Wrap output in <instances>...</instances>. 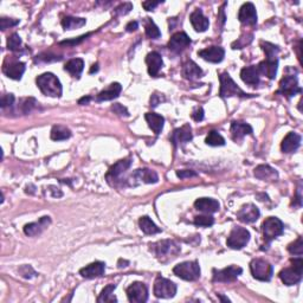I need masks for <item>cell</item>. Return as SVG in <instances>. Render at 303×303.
<instances>
[{
  "instance_id": "6da1fadb",
  "label": "cell",
  "mask_w": 303,
  "mask_h": 303,
  "mask_svg": "<svg viewBox=\"0 0 303 303\" xmlns=\"http://www.w3.org/2000/svg\"><path fill=\"white\" fill-rule=\"evenodd\" d=\"M37 87L44 95L50 97H61L62 96V84L58 78L51 72H45L38 76L36 80Z\"/></svg>"
},
{
  "instance_id": "7a4b0ae2",
  "label": "cell",
  "mask_w": 303,
  "mask_h": 303,
  "mask_svg": "<svg viewBox=\"0 0 303 303\" xmlns=\"http://www.w3.org/2000/svg\"><path fill=\"white\" fill-rule=\"evenodd\" d=\"M151 250H153L154 255L161 262H167L175 258L180 252V246L175 242L170 239H163L151 245Z\"/></svg>"
},
{
  "instance_id": "3957f363",
  "label": "cell",
  "mask_w": 303,
  "mask_h": 303,
  "mask_svg": "<svg viewBox=\"0 0 303 303\" xmlns=\"http://www.w3.org/2000/svg\"><path fill=\"white\" fill-rule=\"evenodd\" d=\"M219 81H220L219 95L220 97H223V99L231 96H239L243 97V99L255 97V95L246 94L245 91H243L241 88L235 83V81L232 80L231 76L227 74V72H222V74L219 75Z\"/></svg>"
},
{
  "instance_id": "277c9868",
  "label": "cell",
  "mask_w": 303,
  "mask_h": 303,
  "mask_svg": "<svg viewBox=\"0 0 303 303\" xmlns=\"http://www.w3.org/2000/svg\"><path fill=\"white\" fill-rule=\"evenodd\" d=\"M303 274V260L300 256L299 258L292 260V267L286 268L280 273V279L286 286H295L301 282Z\"/></svg>"
},
{
  "instance_id": "5b68a950",
  "label": "cell",
  "mask_w": 303,
  "mask_h": 303,
  "mask_svg": "<svg viewBox=\"0 0 303 303\" xmlns=\"http://www.w3.org/2000/svg\"><path fill=\"white\" fill-rule=\"evenodd\" d=\"M173 273L175 276L184 281H197L200 277V267H199L198 262H182L173 268Z\"/></svg>"
},
{
  "instance_id": "8992f818",
  "label": "cell",
  "mask_w": 303,
  "mask_h": 303,
  "mask_svg": "<svg viewBox=\"0 0 303 303\" xmlns=\"http://www.w3.org/2000/svg\"><path fill=\"white\" fill-rule=\"evenodd\" d=\"M250 270L254 279L262 281V282H269L274 274L273 265L261 258H255L251 261Z\"/></svg>"
},
{
  "instance_id": "52a82bcc",
  "label": "cell",
  "mask_w": 303,
  "mask_h": 303,
  "mask_svg": "<svg viewBox=\"0 0 303 303\" xmlns=\"http://www.w3.org/2000/svg\"><path fill=\"white\" fill-rule=\"evenodd\" d=\"M284 225L279 218L269 217L264 220L262 224V232H263L264 239L268 243H270L273 239L277 238L281 235H283Z\"/></svg>"
},
{
  "instance_id": "ba28073f",
  "label": "cell",
  "mask_w": 303,
  "mask_h": 303,
  "mask_svg": "<svg viewBox=\"0 0 303 303\" xmlns=\"http://www.w3.org/2000/svg\"><path fill=\"white\" fill-rule=\"evenodd\" d=\"M250 241V232L244 227L235 226L227 237L226 244L233 250H241Z\"/></svg>"
},
{
  "instance_id": "9c48e42d",
  "label": "cell",
  "mask_w": 303,
  "mask_h": 303,
  "mask_svg": "<svg viewBox=\"0 0 303 303\" xmlns=\"http://www.w3.org/2000/svg\"><path fill=\"white\" fill-rule=\"evenodd\" d=\"M153 292L157 299H172L176 294V286L172 281L163 279V277H157L154 283Z\"/></svg>"
},
{
  "instance_id": "30bf717a",
  "label": "cell",
  "mask_w": 303,
  "mask_h": 303,
  "mask_svg": "<svg viewBox=\"0 0 303 303\" xmlns=\"http://www.w3.org/2000/svg\"><path fill=\"white\" fill-rule=\"evenodd\" d=\"M302 91L301 88H300L299 85V81L298 77L296 76L293 75H288V76H284V77L281 80L280 82V89L277 93L284 95L286 97H290L295 96L296 94H300Z\"/></svg>"
},
{
  "instance_id": "8fae6325",
  "label": "cell",
  "mask_w": 303,
  "mask_h": 303,
  "mask_svg": "<svg viewBox=\"0 0 303 303\" xmlns=\"http://www.w3.org/2000/svg\"><path fill=\"white\" fill-rule=\"evenodd\" d=\"M242 273L243 269L241 267H237V265H231V267H227L222 270L213 269V282H233V281L238 279V276Z\"/></svg>"
},
{
  "instance_id": "7c38bea8",
  "label": "cell",
  "mask_w": 303,
  "mask_h": 303,
  "mask_svg": "<svg viewBox=\"0 0 303 303\" xmlns=\"http://www.w3.org/2000/svg\"><path fill=\"white\" fill-rule=\"evenodd\" d=\"M127 296L129 302L144 303L148 300V289L146 284L142 282H135L127 288Z\"/></svg>"
},
{
  "instance_id": "4fadbf2b",
  "label": "cell",
  "mask_w": 303,
  "mask_h": 303,
  "mask_svg": "<svg viewBox=\"0 0 303 303\" xmlns=\"http://www.w3.org/2000/svg\"><path fill=\"white\" fill-rule=\"evenodd\" d=\"M238 19L242 24L255 26L257 24V12L252 2H245L242 5L238 12Z\"/></svg>"
},
{
  "instance_id": "5bb4252c",
  "label": "cell",
  "mask_w": 303,
  "mask_h": 303,
  "mask_svg": "<svg viewBox=\"0 0 303 303\" xmlns=\"http://www.w3.org/2000/svg\"><path fill=\"white\" fill-rule=\"evenodd\" d=\"M260 216H261L260 210H258V207L254 204L243 205L241 210L237 212V218H238L242 223L245 224L255 223L256 220L260 218Z\"/></svg>"
},
{
  "instance_id": "9a60e30c",
  "label": "cell",
  "mask_w": 303,
  "mask_h": 303,
  "mask_svg": "<svg viewBox=\"0 0 303 303\" xmlns=\"http://www.w3.org/2000/svg\"><path fill=\"white\" fill-rule=\"evenodd\" d=\"M277 66H279L277 56H267V59L261 62L260 64L257 65V68L261 75L267 76L269 80H274L277 74Z\"/></svg>"
},
{
  "instance_id": "2e32d148",
  "label": "cell",
  "mask_w": 303,
  "mask_h": 303,
  "mask_svg": "<svg viewBox=\"0 0 303 303\" xmlns=\"http://www.w3.org/2000/svg\"><path fill=\"white\" fill-rule=\"evenodd\" d=\"M188 45H191V39L185 32H176L170 37L169 42H168V49L172 52L174 53H180L181 51L187 47Z\"/></svg>"
},
{
  "instance_id": "e0dca14e",
  "label": "cell",
  "mask_w": 303,
  "mask_h": 303,
  "mask_svg": "<svg viewBox=\"0 0 303 303\" xmlns=\"http://www.w3.org/2000/svg\"><path fill=\"white\" fill-rule=\"evenodd\" d=\"M198 56L207 62L220 63L224 59V56H225V50L222 46H210L200 50L198 52Z\"/></svg>"
},
{
  "instance_id": "ac0fdd59",
  "label": "cell",
  "mask_w": 303,
  "mask_h": 303,
  "mask_svg": "<svg viewBox=\"0 0 303 303\" xmlns=\"http://www.w3.org/2000/svg\"><path fill=\"white\" fill-rule=\"evenodd\" d=\"M193 139L192 135V128L189 125H185L182 127L174 129V132L170 135V142L174 146H179V145H184L186 142H189Z\"/></svg>"
},
{
  "instance_id": "d6986e66",
  "label": "cell",
  "mask_w": 303,
  "mask_h": 303,
  "mask_svg": "<svg viewBox=\"0 0 303 303\" xmlns=\"http://www.w3.org/2000/svg\"><path fill=\"white\" fill-rule=\"evenodd\" d=\"M106 271V263L103 262H94L89 265H85L80 270V275L82 277L88 280L96 279V277H101Z\"/></svg>"
},
{
  "instance_id": "ffe728a7",
  "label": "cell",
  "mask_w": 303,
  "mask_h": 303,
  "mask_svg": "<svg viewBox=\"0 0 303 303\" xmlns=\"http://www.w3.org/2000/svg\"><path fill=\"white\" fill-rule=\"evenodd\" d=\"M50 224H51V218L47 217V216L42 217L36 223L26 224V225L24 226V233L26 236H30V237L39 236L40 233H42L44 230H45L46 227L50 225Z\"/></svg>"
},
{
  "instance_id": "44dd1931",
  "label": "cell",
  "mask_w": 303,
  "mask_h": 303,
  "mask_svg": "<svg viewBox=\"0 0 303 303\" xmlns=\"http://www.w3.org/2000/svg\"><path fill=\"white\" fill-rule=\"evenodd\" d=\"M146 64L148 68V74H150L152 77H156L163 65L162 57H161L159 52L152 51L148 53L146 57Z\"/></svg>"
},
{
  "instance_id": "7402d4cb",
  "label": "cell",
  "mask_w": 303,
  "mask_h": 303,
  "mask_svg": "<svg viewBox=\"0 0 303 303\" xmlns=\"http://www.w3.org/2000/svg\"><path fill=\"white\" fill-rule=\"evenodd\" d=\"M132 165V160L131 159H123L120 160L118 162L115 163V165H113L110 167L108 173H107L106 178L108 181L110 182L112 180H118L120 176H121L123 173L127 170L129 167Z\"/></svg>"
},
{
  "instance_id": "603a6c76",
  "label": "cell",
  "mask_w": 303,
  "mask_h": 303,
  "mask_svg": "<svg viewBox=\"0 0 303 303\" xmlns=\"http://www.w3.org/2000/svg\"><path fill=\"white\" fill-rule=\"evenodd\" d=\"M252 134V127L249 123L242 121H232L231 122V135L236 142L243 140L245 135Z\"/></svg>"
},
{
  "instance_id": "cb8c5ba5",
  "label": "cell",
  "mask_w": 303,
  "mask_h": 303,
  "mask_svg": "<svg viewBox=\"0 0 303 303\" xmlns=\"http://www.w3.org/2000/svg\"><path fill=\"white\" fill-rule=\"evenodd\" d=\"M132 179L134 181L145 182V184H156L159 181V176L154 170L148 168L137 169L132 174Z\"/></svg>"
},
{
  "instance_id": "d4e9b609",
  "label": "cell",
  "mask_w": 303,
  "mask_h": 303,
  "mask_svg": "<svg viewBox=\"0 0 303 303\" xmlns=\"http://www.w3.org/2000/svg\"><path fill=\"white\" fill-rule=\"evenodd\" d=\"M189 20H191L192 26L194 27L195 31H198V32H204V31H206L208 28V19L205 17L203 14V11H201L200 8L194 9L193 12H192L191 15H189Z\"/></svg>"
},
{
  "instance_id": "484cf974",
  "label": "cell",
  "mask_w": 303,
  "mask_h": 303,
  "mask_svg": "<svg viewBox=\"0 0 303 303\" xmlns=\"http://www.w3.org/2000/svg\"><path fill=\"white\" fill-rule=\"evenodd\" d=\"M300 146H301V137L296 133L292 132L283 139L281 150H282L283 153H294V152L299 150Z\"/></svg>"
},
{
  "instance_id": "4316f807",
  "label": "cell",
  "mask_w": 303,
  "mask_h": 303,
  "mask_svg": "<svg viewBox=\"0 0 303 303\" xmlns=\"http://www.w3.org/2000/svg\"><path fill=\"white\" fill-rule=\"evenodd\" d=\"M260 77L261 74L258 71L257 65H251V66H246V68L242 69L241 71V78L244 83L252 85V87H256L258 83H260Z\"/></svg>"
},
{
  "instance_id": "83f0119b",
  "label": "cell",
  "mask_w": 303,
  "mask_h": 303,
  "mask_svg": "<svg viewBox=\"0 0 303 303\" xmlns=\"http://www.w3.org/2000/svg\"><path fill=\"white\" fill-rule=\"evenodd\" d=\"M255 176L257 179L263 180V181H276L279 179V173L277 170L270 167L269 165H260L255 168Z\"/></svg>"
},
{
  "instance_id": "f1b7e54d",
  "label": "cell",
  "mask_w": 303,
  "mask_h": 303,
  "mask_svg": "<svg viewBox=\"0 0 303 303\" xmlns=\"http://www.w3.org/2000/svg\"><path fill=\"white\" fill-rule=\"evenodd\" d=\"M194 206L198 211L205 213H214L219 211L220 205L217 200H214L212 198H199L195 200Z\"/></svg>"
},
{
  "instance_id": "f546056e",
  "label": "cell",
  "mask_w": 303,
  "mask_h": 303,
  "mask_svg": "<svg viewBox=\"0 0 303 303\" xmlns=\"http://www.w3.org/2000/svg\"><path fill=\"white\" fill-rule=\"evenodd\" d=\"M122 91V85L115 82V83H112L109 85L107 89H104L101 91V93L97 95L96 100L99 102H103V101H112L114 99H118Z\"/></svg>"
},
{
  "instance_id": "4dcf8cb0",
  "label": "cell",
  "mask_w": 303,
  "mask_h": 303,
  "mask_svg": "<svg viewBox=\"0 0 303 303\" xmlns=\"http://www.w3.org/2000/svg\"><path fill=\"white\" fill-rule=\"evenodd\" d=\"M203 70L193 61H187L182 66V76L188 81L198 80V78L203 77Z\"/></svg>"
},
{
  "instance_id": "1f68e13d",
  "label": "cell",
  "mask_w": 303,
  "mask_h": 303,
  "mask_svg": "<svg viewBox=\"0 0 303 303\" xmlns=\"http://www.w3.org/2000/svg\"><path fill=\"white\" fill-rule=\"evenodd\" d=\"M4 74L7 76L8 78H12V80H20L21 76L25 72V64L23 62H14L11 63L9 65L4 66L2 69Z\"/></svg>"
},
{
  "instance_id": "d6a6232c",
  "label": "cell",
  "mask_w": 303,
  "mask_h": 303,
  "mask_svg": "<svg viewBox=\"0 0 303 303\" xmlns=\"http://www.w3.org/2000/svg\"><path fill=\"white\" fill-rule=\"evenodd\" d=\"M145 119L150 126V128L155 133L156 135H159L163 129V123H165V119L162 116L159 115V114L155 113H147L145 115Z\"/></svg>"
},
{
  "instance_id": "836d02e7",
  "label": "cell",
  "mask_w": 303,
  "mask_h": 303,
  "mask_svg": "<svg viewBox=\"0 0 303 303\" xmlns=\"http://www.w3.org/2000/svg\"><path fill=\"white\" fill-rule=\"evenodd\" d=\"M84 68V62L82 58H74L70 59L68 63H66L64 66V70L68 71L69 74L74 76V77H80L82 71H83Z\"/></svg>"
},
{
  "instance_id": "e575fe53",
  "label": "cell",
  "mask_w": 303,
  "mask_h": 303,
  "mask_svg": "<svg viewBox=\"0 0 303 303\" xmlns=\"http://www.w3.org/2000/svg\"><path fill=\"white\" fill-rule=\"evenodd\" d=\"M139 226H140L141 231L146 233V235H155V233L161 232L160 227H157L155 224L152 222L151 218L147 216L140 218V220H139Z\"/></svg>"
},
{
  "instance_id": "d590c367",
  "label": "cell",
  "mask_w": 303,
  "mask_h": 303,
  "mask_svg": "<svg viewBox=\"0 0 303 303\" xmlns=\"http://www.w3.org/2000/svg\"><path fill=\"white\" fill-rule=\"evenodd\" d=\"M50 137L53 141H63L71 137V132L64 126H53Z\"/></svg>"
},
{
  "instance_id": "8d00e7d4",
  "label": "cell",
  "mask_w": 303,
  "mask_h": 303,
  "mask_svg": "<svg viewBox=\"0 0 303 303\" xmlns=\"http://www.w3.org/2000/svg\"><path fill=\"white\" fill-rule=\"evenodd\" d=\"M87 20L84 18H76V17H65L62 19V26L64 30H74V28H80L84 26Z\"/></svg>"
},
{
  "instance_id": "74e56055",
  "label": "cell",
  "mask_w": 303,
  "mask_h": 303,
  "mask_svg": "<svg viewBox=\"0 0 303 303\" xmlns=\"http://www.w3.org/2000/svg\"><path fill=\"white\" fill-rule=\"evenodd\" d=\"M116 289L115 284H109L104 288L102 292H101L99 299H97V302L102 303V302H118V299L114 296V290Z\"/></svg>"
},
{
  "instance_id": "f35d334b",
  "label": "cell",
  "mask_w": 303,
  "mask_h": 303,
  "mask_svg": "<svg viewBox=\"0 0 303 303\" xmlns=\"http://www.w3.org/2000/svg\"><path fill=\"white\" fill-rule=\"evenodd\" d=\"M205 142H206V145H208V146H213V147L224 146V145H225V139H224L218 132L211 131L208 133L206 139H205Z\"/></svg>"
},
{
  "instance_id": "ab89813d",
  "label": "cell",
  "mask_w": 303,
  "mask_h": 303,
  "mask_svg": "<svg viewBox=\"0 0 303 303\" xmlns=\"http://www.w3.org/2000/svg\"><path fill=\"white\" fill-rule=\"evenodd\" d=\"M145 28H146L147 37L152 38V39H157V38H160L161 32H160L159 27H157L156 25L154 24V21L151 20L150 18H147L146 25H145Z\"/></svg>"
},
{
  "instance_id": "60d3db41",
  "label": "cell",
  "mask_w": 303,
  "mask_h": 303,
  "mask_svg": "<svg viewBox=\"0 0 303 303\" xmlns=\"http://www.w3.org/2000/svg\"><path fill=\"white\" fill-rule=\"evenodd\" d=\"M7 47L11 51L17 52L21 49V39L18 33H13L8 37L7 39Z\"/></svg>"
},
{
  "instance_id": "b9f144b4",
  "label": "cell",
  "mask_w": 303,
  "mask_h": 303,
  "mask_svg": "<svg viewBox=\"0 0 303 303\" xmlns=\"http://www.w3.org/2000/svg\"><path fill=\"white\" fill-rule=\"evenodd\" d=\"M288 251L292 255L302 256V254H303V239H302V237H299V238L296 239L295 242L292 243V244H289Z\"/></svg>"
},
{
  "instance_id": "7bdbcfd3",
  "label": "cell",
  "mask_w": 303,
  "mask_h": 303,
  "mask_svg": "<svg viewBox=\"0 0 303 303\" xmlns=\"http://www.w3.org/2000/svg\"><path fill=\"white\" fill-rule=\"evenodd\" d=\"M261 47L265 52V56H277L280 52V47L269 42H261Z\"/></svg>"
},
{
  "instance_id": "ee69618b",
  "label": "cell",
  "mask_w": 303,
  "mask_h": 303,
  "mask_svg": "<svg viewBox=\"0 0 303 303\" xmlns=\"http://www.w3.org/2000/svg\"><path fill=\"white\" fill-rule=\"evenodd\" d=\"M194 224L197 226L208 227L212 226L214 224V218L212 216H195L194 217Z\"/></svg>"
},
{
  "instance_id": "f6af8a7d",
  "label": "cell",
  "mask_w": 303,
  "mask_h": 303,
  "mask_svg": "<svg viewBox=\"0 0 303 303\" xmlns=\"http://www.w3.org/2000/svg\"><path fill=\"white\" fill-rule=\"evenodd\" d=\"M252 39H254V36L251 33L244 34V36L238 38L235 43H232V49H243V47L249 45L252 42Z\"/></svg>"
},
{
  "instance_id": "bcb514c9",
  "label": "cell",
  "mask_w": 303,
  "mask_h": 303,
  "mask_svg": "<svg viewBox=\"0 0 303 303\" xmlns=\"http://www.w3.org/2000/svg\"><path fill=\"white\" fill-rule=\"evenodd\" d=\"M18 271H19V274L24 277V279H27V280L37 276V273L33 270V268L31 267V265H21V267L18 269Z\"/></svg>"
},
{
  "instance_id": "7dc6e473",
  "label": "cell",
  "mask_w": 303,
  "mask_h": 303,
  "mask_svg": "<svg viewBox=\"0 0 303 303\" xmlns=\"http://www.w3.org/2000/svg\"><path fill=\"white\" fill-rule=\"evenodd\" d=\"M36 106H37V101L34 100L33 97H28V99H25L23 101V104H21V110H23L24 114H28L36 108Z\"/></svg>"
},
{
  "instance_id": "c3c4849f",
  "label": "cell",
  "mask_w": 303,
  "mask_h": 303,
  "mask_svg": "<svg viewBox=\"0 0 303 303\" xmlns=\"http://www.w3.org/2000/svg\"><path fill=\"white\" fill-rule=\"evenodd\" d=\"M91 33H87V34H83V36L78 37V38H75V39H69V40H63V42L59 43V45H64V46H75V45H78V44H81L83 40L87 39L88 37L90 36Z\"/></svg>"
},
{
  "instance_id": "681fc988",
  "label": "cell",
  "mask_w": 303,
  "mask_h": 303,
  "mask_svg": "<svg viewBox=\"0 0 303 303\" xmlns=\"http://www.w3.org/2000/svg\"><path fill=\"white\" fill-rule=\"evenodd\" d=\"M17 24H19V20H17V19H11V18H5V17H2L1 19H0V28H1L2 31H5L6 28H8V27L15 26Z\"/></svg>"
},
{
  "instance_id": "f907efd6",
  "label": "cell",
  "mask_w": 303,
  "mask_h": 303,
  "mask_svg": "<svg viewBox=\"0 0 303 303\" xmlns=\"http://www.w3.org/2000/svg\"><path fill=\"white\" fill-rule=\"evenodd\" d=\"M131 9H133V5L131 4V2H123V4H121L115 8V14L125 15V14L129 13Z\"/></svg>"
},
{
  "instance_id": "816d5d0a",
  "label": "cell",
  "mask_w": 303,
  "mask_h": 303,
  "mask_svg": "<svg viewBox=\"0 0 303 303\" xmlns=\"http://www.w3.org/2000/svg\"><path fill=\"white\" fill-rule=\"evenodd\" d=\"M112 110L120 116H126V118H128V116H129V113H128L127 108H126V107H123L122 104H120V103L114 104V106L112 107Z\"/></svg>"
},
{
  "instance_id": "f5cc1de1",
  "label": "cell",
  "mask_w": 303,
  "mask_h": 303,
  "mask_svg": "<svg viewBox=\"0 0 303 303\" xmlns=\"http://www.w3.org/2000/svg\"><path fill=\"white\" fill-rule=\"evenodd\" d=\"M14 102L13 94H5L1 96V108L5 109L6 107H11Z\"/></svg>"
},
{
  "instance_id": "db71d44e",
  "label": "cell",
  "mask_w": 303,
  "mask_h": 303,
  "mask_svg": "<svg viewBox=\"0 0 303 303\" xmlns=\"http://www.w3.org/2000/svg\"><path fill=\"white\" fill-rule=\"evenodd\" d=\"M176 175H178L180 179H187V178H194V176L198 175V173L192 169H182V170H176Z\"/></svg>"
},
{
  "instance_id": "11a10c76",
  "label": "cell",
  "mask_w": 303,
  "mask_h": 303,
  "mask_svg": "<svg viewBox=\"0 0 303 303\" xmlns=\"http://www.w3.org/2000/svg\"><path fill=\"white\" fill-rule=\"evenodd\" d=\"M191 116L195 122L203 121V120H204V109L201 108V107H197V108H194L193 112H192Z\"/></svg>"
},
{
  "instance_id": "9f6ffc18",
  "label": "cell",
  "mask_w": 303,
  "mask_h": 303,
  "mask_svg": "<svg viewBox=\"0 0 303 303\" xmlns=\"http://www.w3.org/2000/svg\"><path fill=\"white\" fill-rule=\"evenodd\" d=\"M165 101V96H163L162 94H153L151 97V106L152 107H156L157 104H160L161 102H163Z\"/></svg>"
},
{
  "instance_id": "6f0895ef",
  "label": "cell",
  "mask_w": 303,
  "mask_h": 303,
  "mask_svg": "<svg viewBox=\"0 0 303 303\" xmlns=\"http://www.w3.org/2000/svg\"><path fill=\"white\" fill-rule=\"evenodd\" d=\"M160 4H162V1H144L142 2V6H144V8L146 9V11H152V9H154Z\"/></svg>"
},
{
  "instance_id": "680465c9",
  "label": "cell",
  "mask_w": 303,
  "mask_h": 303,
  "mask_svg": "<svg viewBox=\"0 0 303 303\" xmlns=\"http://www.w3.org/2000/svg\"><path fill=\"white\" fill-rule=\"evenodd\" d=\"M139 27V23L138 21H131V23L127 24V26H126V30L128 31V32H133V31H135Z\"/></svg>"
},
{
  "instance_id": "91938a15",
  "label": "cell",
  "mask_w": 303,
  "mask_h": 303,
  "mask_svg": "<svg viewBox=\"0 0 303 303\" xmlns=\"http://www.w3.org/2000/svg\"><path fill=\"white\" fill-rule=\"evenodd\" d=\"M225 13H224V7L220 8L219 11V14H218V21H220V24L224 25V23H225Z\"/></svg>"
},
{
  "instance_id": "94428289",
  "label": "cell",
  "mask_w": 303,
  "mask_h": 303,
  "mask_svg": "<svg viewBox=\"0 0 303 303\" xmlns=\"http://www.w3.org/2000/svg\"><path fill=\"white\" fill-rule=\"evenodd\" d=\"M91 101V96H84L82 97V99L78 100V104H81V106H83V104H88Z\"/></svg>"
},
{
  "instance_id": "6125c7cd",
  "label": "cell",
  "mask_w": 303,
  "mask_h": 303,
  "mask_svg": "<svg viewBox=\"0 0 303 303\" xmlns=\"http://www.w3.org/2000/svg\"><path fill=\"white\" fill-rule=\"evenodd\" d=\"M96 71H99V64H94L93 66H91V69H90V71H89V74H94V72H96Z\"/></svg>"
},
{
  "instance_id": "be15d7a7",
  "label": "cell",
  "mask_w": 303,
  "mask_h": 303,
  "mask_svg": "<svg viewBox=\"0 0 303 303\" xmlns=\"http://www.w3.org/2000/svg\"><path fill=\"white\" fill-rule=\"evenodd\" d=\"M218 295V294H217ZM218 298H219L220 300H222V301H224V302H230V300L227 299V298H224V296H222V295H218Z\"/></svg>"
}]
</instances>
